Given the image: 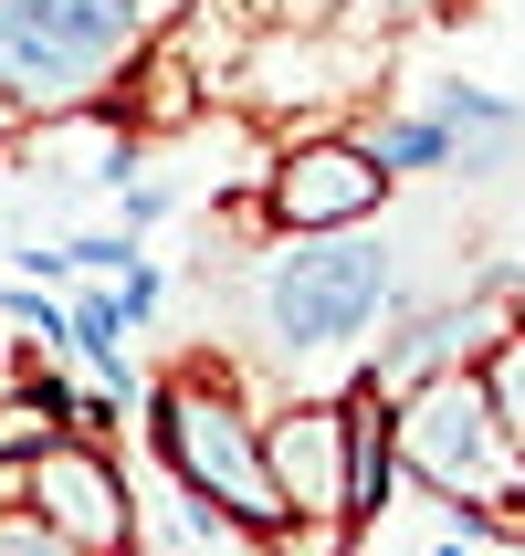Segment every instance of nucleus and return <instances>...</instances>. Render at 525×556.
I'll return each mask as SVG.
<instances>
[{
    "label": "nucleus",
    "instance_id": "obj_4",
    "mask_svg": "<svg viewBox=\"0 0 525 556\" xmlns=\"http://www.w3.org/2000/svg\"><path fill=\"white\" fill-rule=\"evenodd\" d=\"M389 168L368 157V137L347 126H295L263 168V231H358L389 211Z\"/></svg>",
    "mask_w": 525,
    "mask_h": 556
},
{
    "label": "nucleus",
    "instance_id": "obj_10",
    "mask_svg": "<svg viewBox=\"0 0 525 556\" xmlns=\"http://www.w3.org/2000/svg\"><path fill=\"white\" fill-rule=\"evenodd\" d=\"M452 148H463V137H452L432 105H410V116H378V126H368V157L389 168V179H432V168H452Z\"/></svg>",
    "mask_w": 525,
    "mask_h": 556
},
{
    "label": "nucleus",
    "instance_id": "obj_16",
    "mask_svg": "<svg viewBox=\"0 0 525 556\" xmlns=\"http://www.w3.org/2000/svg\"><path fill=\"white\" fill-rule=\"evenodd\" d=\"M11 126H22V105H11V94H0V148H11Z\"/></svg>",
    "mask_w": 525,
    "mask_h": 556
},
{
    "label": "nucleus",
    "instance_id": "obj_8",
    "mask_svg": "<svg viewBox=\"0 0 525 556\" xmlns=\"http://www.w3.org/2000/svg\"><path fill=\"white\" fill-rule=\"evenodd\" d=\"M389 494H400V431H389V389H378V378H358V389H347V526L368 535L378 515H389Z\"/></svg>",
    "mask_w": 525,
    "mask_h": 556
},
{
    "label": "nucleus",
    "instance_id": "obj_13",
    "mask_svg": "<svg viewBox=\"0 0 525 556\" xmlns=\"http://www.w3.org/2000/svg\"><path fill=\"white\" fill-rule=\"evenodd\" d=\"M441 0H337V22L347 31H368V42H389V31H410V22H432Z\"/></svg>",
    "mask_w": 525,
    "mask_h": 556
},
{
    "label": "nucleus",
    "instance_id": "obj_17",
    "mask_svg": "<svg viewBox=\"0 0 525 556\" xmlns=\"http://www.w3.org/2000/svg\"><path fill=\"white\" fill-rule=\"evenodd\" d=\"M148 11H158V22H168V11H179V0H148Z\"/></svg>",
    "mask_w": 525,
    "mask_h": 556
},
{
    "label": "nucleus",
    "instance_id": "obj_12",
    "mask_svg": "<svg viewBox=\"0 0 525 556\" xmlns=\"http://www.w3.org/2000/svg\"><path fill=\"white\" fill-rule=\"evenodd\" d=\"M473 378H484V400L504 409V431L525 441V315H515V326H504L495 346H484V357H473Z\"/></svg>",
    "mask_w": 525,
    "mask_h": 556
},
{
    "label": "nucleus",
    "instance_id": "obj_18",
    "mask_svg": "<svg viewBox=\"0 0 525 556\" xmlns=\"http://www.w3.org/2000/svg\"><path fill=\"white\" fill-rule=\"evenodd\" d=\"M441 11H473V0H441Z\"/></svg>",
    "mask_w": 525,
    "mask_h": 556
},
{
    "label": "nucleus",
    "instance_id": "obj_1",
    "mask_svg": "<svg viewBox=\"0 0 525 556\" xmlns=\"http://www.w3.org/2000/svg\"><path fill=\"white\" fill-rule=\"evenodd\" d=\"M148 431H158V463L179 472L189 504H211L232 515V535H263L274 546L295 515L274 494V463H263V409L242 400V378L211 368V357H189L148 389Z\"/></svg>",
    "mask_w": 525,
    "mask_h": 556
},
{
    "label": "nucleus",
    "instance_id": "obj_14",
    "mask_svg": "<svg viewBox=\"0 0 525 556\" xmlns=\"http://www.w3.org/2000/svg\"><path fill=\"white\" fill-rule=\"evenodd\" d=\"M63 263H74V274H126V263H137V242H116V231H85V242H63Z\"/></svg>",
    "mask_w": 525,
    "mask_h": 556
},
{
    "label": "nucleus",
    "instance_id": "obj_11",
    "mask_svg": "<svg viewBox=\"0 0 525 556\" xmlns=\"http://www.w3.org/2000/svg\"><path fill=\"white\" fill-rule=\"evenodd\" d=\"M432 116L452 126V137H525L515 105H504L495 85H463V74H441V85H432Z\"/></svg>",
    "mask_w": 525,
    "mask_h": 556
},
{
    "label": "nucleus",
    "instance_id": "obj_5",
    "mask_svg": "<svg viewBox=\"0 0 525 556\" xmlns=\"http://www.w3.org/2000/svg\"><path fill=\"white\" fill-rule=\"evenodd\" d=\"M22 515L53 526L74 556H137V504L95 431H53L42 452H22Z\"/></svg>",
    "mask_w": 525,
    "mask_h": 556
},
{
    "label": "nucleus",
    "instance_id": "obj_7",
    "mask_svg": "<svg viewBox=\"0 0 525 556\" xmlns=\"http://www.w3.org/2000/svg\"><path fill=\"white\" fill-rule=\"evenodd\" d=\"M515 326V283H463V294H441V305H410L400 294V337H368V378L378 389H410V378L432 368H473L484 346Z\"/></svg>",
    "mask_w": 525,
    "mask_h": 556
},
{
    "label": "nucleus",
    "instance_id": "obj_9",
    "mask_svg": "<svg viewBox=\"0 0 525 556\" xmlns=\"http://www.w3.org/2000/svg\"><path fill=\"white\" fill-rule=\"evenodd\" d=\"M53 346H74L95 368V389H116V400H137V368H126V315H116V294H74L63 305V326H53Z\"/></svg>",
    "mask_w": 525,
    "mask_h": 556
},
{
    "label": "nucleus",
    "instance_id": "obj_15",
    "mask_svg": "<svg viewBox=\"0 0 525 556\" xmlns=\"http://www.w3.org/2000/svg\"><path fill=\"white\" fill-rule=\"evenodd\" d=\"M0 556H74V546H63L53 526H32L22 504H11V515H0Z\"/></svg>",
    "mask_w": 525,
    "mask_h": 556
},
{
    "label": "nucleus",
    "instance_id": "obj_2",
    "mask_svg": "<svg viewBox=\"0 0 525 556\" xmlns=\"http://www.w3.org/2000/svg\"><path fill=\"white\" fill-rule=\"evenodd\" d=\"M274 263H263V337L295 368H326V357H368V337L400 305V242H378L368 220L358 231H274Z\"/></svg>",
    "mask_w": 525,
    "mask_h": 556
},
{
    "label": "nucleus",
    "instance_id": "obj_3",
    "mask_svg": "<svg viewBox=\"0 0 525 556\" xmlns=\"http://www.w3.org/2000/svg\"><path fill=\"white\" fill-rule=\"evenodd\" d=\"M389 431H400V472L432 483L463 535L525 526V441L504 431V409L484 400L473 368H432L410 389H389Z\"/></svg>",
    "mask_w": 525,
    "mask_h": 556
},
{
    "label": "nucleus",
    "instance_id": "obj_6",
    "mask_svg": "<svg viewBox=\"0 0 525 556\" xmlns=\"http://www.w3.org/2000/svg\"><path fill=\"white\" fill-rule=\"evenodd\" d=\"M263 463H274V494L295 526H347V389L337 400L305 389V400L263 409Z\"/></svg>",
    "mask_w": 525,
    "mask_h": 556
}]
</instances>
